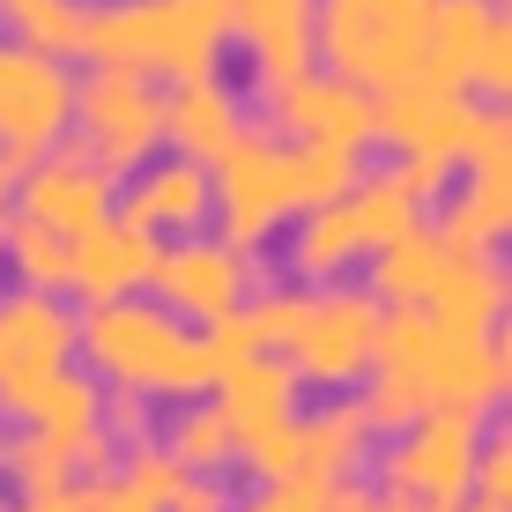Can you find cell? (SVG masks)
Listing matches in <instances>:
<instances>
[{
    "mask_svg": "<svg viewBox=\"0 0 512 512\" xmlns=\"http://www.w3.org/2000/svg\"><path fill=\"white\" fill-rule=\"evenodd\" d=\"M490 416H461V409H431L409 431L386 438L379 453V483L372 505L379 512H461L475 490V453H483Z\"/></svg>",
    "mask_w": 512,
    "mask_h": 512,
    "instance_id": "obj_8",
    "label": "cell"
},
{
    "mask_svg": "<svg viewBox=\"0 0 512 512\" xmlns=\"http://www.w3.org/2000/svg\"><path fill=\"white\" fill-rule=\"evenodd\" d=\"M461 512H505V505H475V498H468V505H461Z\"/></svg>",
    "mask_w": 512,
    "mask_h": 512,
    "instance_id": "obj_33",
    "label": "cell"
},
{
    "mask_svg": "<svg viewBox=\"0 0 512 512\" xmlns=\"http://www.w3.org/2000/svg\"><path fill=\"white\" fill-rule=\"evenodd\" d=\"M67 149H82L97 171L127 179L149 156H164V90L119 67H75V119Z\"/></svg>",
    "mask_w": 512,
    "mask_h": 512,
    "instance_id": "obj_10",
    "label": "cell"
},
{
    "mask_svg": "<svg viewBox=\"0 0 512 512\" xmlns=\"http://www.w3.org/2000/svg\"><path fill=\"white\" fill-rule=\"evenodd\" d=\"M112 475H119V483L134 490L141 505H156V512H171V498H179V483H186V468L171 461V453L156 446V438H141V446H127V453L112 461Z\"/></svg>",
    "mask_w": 512,
    "mask_h": 512,
    "instance_id": "obj_26",
    "label": "cell"
},
{
    "mask_svg": "<svg viewBox=\"0 0 512 512\" xmlns=\"http://www.w3.org/2000/svg\"><path fill=\"white\" fill-rule=\"evenodd\" d=\"M208 401H216V416L231 423L238 461H245L260 438H275L282 423L305 409V386L290 379V364H282V357H245V364H231V372H216Z\"/></svg>",
    "mask_w": 512,
    "mask_h": 512,
    "instance_id": "obj_22",
    "label": "cell"
},
{
    "mask_svg": "<svg viewBox=\"0 0 512 512\" xmlns=\"http://www.w3.org/2000/svg\"><path fill=\"white\" fill-rule=\"evenodd\" d=\"M357 171L364 164H349V156H312V149H297V141L253 127L208 171V186H216V238H231L238 253H268V245H282V231H290L297 216H312L320 201H334Z\"/></svg>",
    "mask_w": 512,
    "mask_h": 512,
    "instance_id": "obj_4",
    "label": "cell"
},
{
    "mask_svg": "<svg viewBox=\"0 0 512 512\" xmlns=\"http://www.w3.org/2000/svg\"><path fill=\"white\" fill-rule=\"evenodd\" d=\"M75 119V60L0 38V156L15 171L52 156Z\"/></svg>",
    "mask_w": 512,
    "mask_h": 512,
    "instance_id": "obj_13",
    "label": "cell"
},
{
    "mask_svg": "<svg viewBox=\"0 0 512 512\" xmlns=\"http://www.w3.org/2000/svg\"><path fill=\"white\" fill-rule=\"evenodd\" d=\"M0 505H8V483H0Z\"/></svg>",
    "mask_w": 512,
    "mask_h": 512,
    "instance_id": "obj_34",
    "label": "cell"
},
{
    "mask_svg": "<svg viewBox=\"0 0 512 512\" xmlns=\"http://www.w3.org/2000/svg\"><path fill=\"white\" fill-rule=\"evenodd\" d=\"M268 290V268L260 253H238L231 238L201 231V238H171L156 245V275H149V297L186 327H223L231 312H245L253 297Z\"/></svg>",
    "mask_w": 512,
    "mask_h": 512,
    "instance_id": "obj_11",
    "label": "cell"
},
{
    "mask_svg": "<svg viewBox=\"0 0 512 512\" xmlns=\"http://www.w3.org/2000/svg\"><path fill=\"white\" fill-rule=\"evenodd\" d=\"M327 490L334 483H260L245 505H231V512H327Z\"/></svg>",
    "mask_w": 512,
    "mask_h": 512,
    "instance_id": "obj_29",
    "label": "cell"
},
{
    "mask_svg": "<svg viewBox=\"0 0 512 512\" xmlns=\"http://www.w3.org/2000/svg\"><path fill=\"white\" fill-rule=\"evenodd\" d=\"M112 208H119V179L97 171L90 156L67 149V141L15 171V193H8V216H23L30 231H52V238L97 231V223H112Z\"/></svg>",
    "mask_w": 512,
    "mask_h": 512,
    "instance_id": "obj_16",
    "label": "cell"
},
{
    "mask_svg": "<svg viewBox=\"0 0 512 512\" xmlns=\"http://www.w3.org/2000/svg\"><path fill=\"white\" fill-rule=\"evenodd\" d=\"M498 134H505V104H475L431 75H409L372 97V149H386V164H431L453 179Z\"/></svg>",
    "mask_w": 512,
    "mask_h": 512,
    "instance_id": "obj_7",
    "label": "cell"
},
{
    "mask_svg": "<svg viewBox=\"0 0 512 512\" xmlns=\"http://www.w3.org/2000/svg\"><path fill=\"white\" fill-rule=\"evenodd\" d=\"M75 327L82 312L45 290H0V423L23 409L38 386L75 372Z\"/></svg>",
    "mask_w": 512,
    "mask_h": 512,
    "instance_id": "obj_14",
    "label": "cell"
},
{
    "mask_svg": "<svg viewBox=\"0 0 512 512\" xmlns=\"http://www.w3.org/2000/svg\"><path fill=\"white\" fill-rule=\"evenodd\" d=\"M149 275H156V238L127 231V223H97V231L67 238V282L60 297L75 312H97V305H127V297H149Z\"/></svg>",
    "mask_w": 512,
    "mask_h": 512,
    "instance_id": "obj_21",
    "label": "cell"
},
{
    "mask_svg": "<svg viewBox=\"0 0 512 512\" xmlns=\"http://www.w3.org/2000/svg\"><path fill=\"white\" fill-rule=\"evenodd\" d=\"M127 231L171 245V238H201L216 231V186H208V164H186V156H149L141 171L119 179V208H112Z\"/></svg>",
    "mask_w": 512,
    "mask_h": 512,
    "instance_id": "obj_17",
    "label": "cell"
},
{
    "mask_svg": "<svg viewBox=\"0 0 512 512\" xmlns=\"http://www.w3.org/2000/svg\"><path fill=\"white\" fill-rule=\"evenodd\" d=\"M446 260H453V245L438 238L431 216H423L416 231H401L372 268H364V290H372L386 312H423V305H431V290H438V275H446Z\"/></svg>",
    "mask_w": 512,
    "mask_h": 512,
    "instance_id": "obj_23",
    "label": "cell"
},
{
    "mask_svg": "<svg viewBox=\"0 0 512 512\" xmlns=\"http://www.w3.org/2000/svg\"><path fill=\"white\" fill-rule=\"evenodd\" d=\"M82 8H90V0H0V30H8L15 45H38V52L75 60Z\"/></svg>",
    "mask_w": 512,
    "mask_h": 512,
    "instance_id": "obj_25",
    "label": "cell"
},
{
    "mask_svg": "<svg viewBox=\"0 0 512 512\" xmlns=\"http://www.w3.org/2000/svg\"><path fill=\"white\" fill-rule=\"evenodd\" d=\"M8 193H15V164L0 156V216H8Z\"/></svg>",
    "mask_w": 512,
    "mask_h": 512,
    "instance_id": "obj_32",
    "label": "cell"
},
{
    "mask_svg": "<svg viewBox=\"0 0 512 512\" xmlns=\"http://www.w3.org/2000/svg\"><path fill=\"white\" fill-rule=\"evenodd\" d=\"M104 438H112L119 453L141 446V438H156V409L134 401V394H104Z\"/></svg>",
    "mask_w": 512,
    "mask_h": 512,
    "instance_id": "obj_28",
    "label": "cell"
},
{
    "mask_svg": "<svg viewBox=\"0 0 512 512\" xmlns=\"http://www.w3.org/2000/svg\"><path fill=\"white\" fill-rule=\"evenodd\" d=\"M156 446H164L186 475H231L238 468V438H231V423L216 416V401H208V394L201 401H179L171 423L156 431Z\"/></svg>",
    "mask_w": 512,
    "mask_h": 512,
    "instance_id": "obj_24",
    "label": "cell"
},
{
    "mask_svg": "<svg viewBox=\"0 0 512 512\" xmlns=\"http://www.w3.org/2000/svg\"><path fill=\"white\" fill-rule=\"evenodd\" d=\"M416 75L446 82L475 104H505L512 90V15L505 0H438L423 30V67Z\"/></svg>",
    "mask_w": 512,
    "mask_h": 512,
    "instance_id": "obj_12",
    "label": "cell"
},
{
    "mask_svg": "<svg viewBox=\"0 0 512 512\" xmlns=\"http://www.w3.org/2000/svg\"><path fill=\"white\" fill-rule=\"evenodd\" d=\"M75 364L104 394H134L149 409H179L216 386L208 364V334L171 320L156 297H127V305H97L75 327Z\"/></svg>",
    "mask_w": 512,
    "mask_h": 512,
    "instance_id": "obj_3",
    "label": "cell"
},
{
    "mask_svg": "<svg viewBox=\"0 0 512 512\" xmlns=\"http://www.w3.org/2000/svg\"><path fill=\"white\" fill-rule=\"evenodd\" d=\"M0 512H82V490H52V498H15Z\"/></svg>",
    "mask_w": 512,
    "mask_h": 512,
    "instance_id": "obj_31",
    "label": "cell"
},
{
    "mask_svg": "<svg viewBox=\"0 0 512 512\" xmlns=\"http://www.w3.org/2000/svg\"><path fill=\"white\" fill-rule=\"evenodd\" d=\"M253 127H260V112L231 75H193V82H171L164 90V149L186 156V164L216 171Z\"/></svg>",
    "mask_w": 512,
    "mask_h": 512,
    "instance_id": "obj_19",
    "label": "cell"
},
{
    "mask_svg": "<svg viewBox=\"0 0 512 512\" xmlns=\"http://www.w3.org/2000/svg\"><path fill=\"white\" fill-rule=\"evenodd\" d=\"M372 453H379V431L364 416V401L327 394L320 409H297L275 438H260L238 468L253 483H364Z\"/></svg>",
    "mask_w": 512,
    "mask_h": 512,
    "instance_id": "obj_9",
    "label": "cell"
},
{
    "mask_svg": "<svg viewBox=\"0 0 512 512\" xmlns=\"http://www.w3.org/2000/svg\"><path fill=\"white\" fill-rule=\"evenodd\" d=\"M231 30L216 0H90L82 8L75 67H119L156 90L193 75H223Z\"/></svg>",
    "mask_w": 512,
    "mask_h": 512,
    "instance_id": "obj_5",
    "label": "cell"
},
{
    "mask_svg": "<svg viewBox=\"0 0 512 512\" xmlns=\"http://www.w3.org/2000/svg\"><path fill=\"white\" fill-rule=\"evenodd\" d=\"M438 238L453 245V253H505V231H512V134L483 141V149L468 156L461 171L446 179V193H438L431 208Z\"/></svg>",
    "mask_w": 512,
    "mask_h": 512,
    "instance_id": "obj_18",
    "label": "cell"
},
{
    "mask_svg": "<svg viewBox=\"0 0 512 512\" xmlns=\"http://www.w3.org/2000/svg\"><path fill=\"white\" fill-rule=\"evenodd\" d=\"M82 512H156V505H141L119 475H104V483H82Z\"/></svg>",
    "mask_w": 512,
    "mask_h": 512,
    "instance_id": "obj_30",
    "label": "cell"
},
{
    "mask_svg": "<svg viewBox=\"0 0 512 512\" xmlns=\"http://www.w3.org/2000/svg\"><path fill=\"white\" fill-rule=\"evenodd\" d=\"M512 386V349L490 327H453L431 312H386L372 372H364L357 401L372 416L379 438L409 431L431 409H461V416H498Z\"/></svg>",
    "mask_w": 512,
    "mask_h": 512,
    "instance_id": "obj_1",
    "label": "cell"
},
{
    "mask_svg": "<svg viewBox=\"0 0 512 512\" xmlns=\"http://www.w3.org/2000/svg\"><path fill=\"white\" fill-rule=\"evenodd\" d=\"M231 52L253 67V97L282 90L312 67V0H216Z\"/></svg>",
    "mask_w": 512,
    "mask_h": 512,
    "instance_id": "obj_20",
    "label": "cell"
},
{
    "mask_svg": "<svg viewBox=\"0 0 512 512\" xmlns=\"http://www.w3.org/2000/svg\"><path fill=\"white\" fill-rule=\"evenodd\" d=\"M438 193H446V171L431 164H364L334 201L282 231V268L290 282H357L401 231L431 216Z\"/></svg>",
    "mask_w": 512,
    "mask_h": 512,
    "instance_id": "obj_2",
    "label": "cell"
},
{
    "mask_svg": "<svg viewBox=\"0 0 512 512\" xmlns=\"http://www.w3.org/2000/svg\"><path fill=\"white\" fill-rule=\"evenodd\" d=\"M438 0H312V67L379 97L423 67V30Z\"/></svg>",
    "mask_w": 512,
    "mask_h": 512,
    "instance_id": "obj_6",
    "label": "cell"
},
{
    "mask_svg": "<svg viewBox=\"0 0 512 512\" xmlns=\"http://www.w3.org/2000/svg\"><path fill=\"white\" fill-rule=\"evenodd\" d=\"M468 498L512 512V438H505L498 416H490V431H483V453H475V490H468Z\"/></svg>",
    "mask_w": 512,
    "mask_h": 512,
    "instance_id": "obj_27",
    "label": "cell"
},
{
    "mask_svg": "<svg viewBox=\"0 0 512 512\" xmlns=\"http://www.w3.org/2000/svg\"><path fill=\"white\" fill-rule=\"evenodd\" d=\"M260 104H268L260 127L297 141V149H312V156H349V164L372 156V97L349 90V82H334L327 67H305L297 82L268 90Z\"/></svg>",
    "mask_w": 512,
    "mask_h": 512,
    "instance_id": "obj_15",
    "label": "cell"
}]
</instances>
